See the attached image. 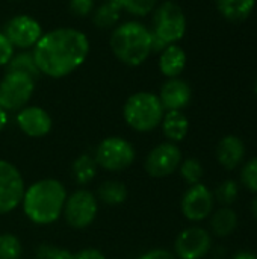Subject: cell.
<instances>
[{
  "label": "cell",
  "mask_w": 257,
  "mask_h": 259,
  "mask_svg": "<svg viewBox=\"0 0 257 259\" xmlns=\"http://www.w3.org/2000/svg\"><path fill=\"white\" fill-rule=\"evenodd\" d=\"M3 33L9 39V42L14 46V49L27 50V49L35 47V44L39 41L44 32L38 20H35L30 15L21 14V15L12 17L6 23Z\"/></svg>",
  "instance_id": "13"
},
{
  "label": "cell",
  "mask_w": 257,
  "mask_h": 259,
  "mask_svg": "<svg viewBox=\"0 0 257 259\" xmlns=\"http://www.w3.org/2000/svg\"><path fill=\"white\" fill-rule=\"evenodd\" d=\"M158 97L165 111H183L192 99V90L186 80L173 77L162 85Z\"/></svg>",
  "instance_id": "15"
},
{
  "label": "cell",
  "mask_w": 257,
  "mask_h": 259,
  "mask_svg": "<svg viewBox=\"0 0 257 259\" xmlns=\"http://www.w3.org/2000/svg\"><path fill=\"white\" fill-rule=\"evenodd\" d=\"M186 67V52L179 44H170L161 50L159 70L168 79L179 77Z\"/></svg>",
  "instance_id": "17"
},
{
  "label": "cell",
  "mask_w": 257,
  "mask_h": 259,
  "mask_svg": "<svg viewBox=\"0 0 257 259\" xmlns=\"http://www.w3.org/2000/svg\"><path fill=\"white\" fill-rule=\"evenodd\" d=\"M179 173H180L182 179L191 187V185L201 182L204 168L197 158H186V159H182V162L179 165Z\"/></svg>",
  "instance_id": "25"
},
{
  "label": "cell",
  "mask_w": 257,
  "mask_h": 259,
  "mask_svg": "<svg viewBox=\"0 0 257 259\" xmlns=\"http://www.w3.org/2000/svg\"><path fill=\"white\" fill-rule=\"evenodd\" d=\"M238 196H239V185H238V182H235L232 179L223 181L215 188V193H214L215 200L218 203H221L223 206H232L236 202Z\"/></svg>",
  "instance_id": "27"
},
{
  "label": "cell",
  "mask_w": 257,
  "mask_h": 259,
  "mask_svg": "<svg viewBox=\"0 0 257 259\" xmlns=\"http://www.w3.org/2000/svg\"><path fill=\"white\" fill-rule=\"evenodd\" d=\"M153 52H161L170 44H177L186 33V15L183 9L171 0L162 2L153 11Z\"/></svg>",
  "instance_id": "4"
},
{
  "label": "cell",
  "mask_w": 257,
  "mask_h": 259,
  "mask_svg": "<svg viewBox=\"0 0 257 259\" xmlns=\"http://www.w3.org/2000/svg\"><path fill=\"white\" fill-rule=\"evenodd\" d=\"M239 225L238 214L230 206H223L217 211H214L209 217V228L211 235L217 238H226L230 237Z\"/></svg>",
  "instance_id": "18"
},
{
  "label": "cell",
  "mask_w": 257,
  "mask_h": 259,
  "mask_svg": "<svg viewBox=\"0 0 257 259\" xmlns=\"http://www.w3.org/2000/svg\"><path fill=\"white\" fill-rule=\"evenodd\" d=\"M35 91V79L21 74L6 71L0 80V108L6 112L20 111L27 106Z\"/></svg>",
  "instance_id": "8"
},
{
  "label": "cell",
  "mask_w": 257,
  "mask_h": 259,
  "mask_svg": "<svg viewBox=\"0 0 257 259\" xmlns=\"http://www.w3.org/2000/svg\"><path fill=\"white\" fill-rule=\"evenodd\" d=\"M12 56H14V46L5 36V33L0 32V67H6Z\"/></svg>",
  "instance_id": "32"
},
{
  "label": "cell",
  "mask_w": 257,
  "mask_h": 259,
  "mask_svg": "<svg viewBox=\"0 0 257 259\" xmlns=\"http://www.w3.org/2000/svg\"><path fill=\"white\" fill-rule=\"evenodd\" d=\"M67 196L68 193L61 181L53 178L39 179L26 187L21 208L33 225H53L62 217Z\"/></svg>",
  "instance_id": "2"
},
{
  "label": "cell",
  "mask_w": 257,
  "mask_h": 259,
  "mask_svg": "<svg viewBox=\"0 0 257 259\" xmlns=\"http://www.w3.org/2000/svg\"><path fill=\"white\" fill-rule=\"evenodd\" d=\"M124 11H127L132 15L144 17L153 12L159 3V0H120Z\"/></svg>",
  "instance_id": "28"
},
{
  "label": "cell",
  "mask_w": 257,
  "mask_h": 259,
  "mask_svg": "<svg viewBox=\"0 0 257 259\" xmlns=\"http://www.w3.org/2000/svg\"><path fill=\"white\" fill-rule=\"evenodd\" d=\"M136 158V150L130 141L123 137H108L95 149L94 159L106 171L118 173L127 170Z\"/></svg>",
  "instance_id": "6"
},
{
  "label": "cell",
  "mask_w": 257,
  "mask_h": 259,
  "mask_svg": "<svg viewBox=\"0 0 257 259\" xmlns=\"http://www.w3.org/2000/svg\"><path fill=\"white\" fill-rule=\"evenodd\" d=\"M98 214V200L95 194L86 188H79L67 196L62 217L73 229L89 228Z\"/></svg>",
  "instance_id": "7"
},
{
  "label": "cell",
  "mask_w": 257,
  "mask_h": 259,
  "mask_svg": "<svg viewBox=\"0 0 257 259\" xmlns=\"http://www.w3.org/2000/svg\"><path fill=\"white\" fill-rule=\"evenodd\" d=\"M36 259H73V252L55 244H41L36 249Z\"/></svg>",
  "instance_id": "30"
},
{
  "label": "cell",
  "mask_w": 257,
  "mask_h": 259,
  "mask_svg": "<svg viewBox=\"0 0 257 259\" xmlns=\"http://www.w3.org/2000/svg\"><path fill=\"white\" fill-rule=\"evenodd\" d=\"M251 209H253V214H254V217H256L257 220V197L253 200V205H251Z\"/></svg>",
  "instance_id": "37"
},
{
  "label": "cell",
  "mask_w": 257,
  "mask_h": 259,
  "mask_svg": "<svg viewBox=\"0 0 257 259\" xmlns=\"http://www.w3.org/2000/svg\"><path fill=\"white\" fill-rule=\"evenodd\" d=\"M218 12L230 23H244L253 14L256 0H214Z\"/></svg>",
  "instance_id": "19"
},
{
  "label": "cell",
  "mask_w": 257,
  "mask_h": 259,
  "mask_svg": "<svg viewBox=\"0 0 257 259\" xmlns=\"http://www.w3.org/2000/svg\"><path fill=\"white\" fill-rule=\"evenodd\" d=\"M18 129L30 138H42L50 134L53 121L50 114L39 106H24L15 117Z\"/></svg>",
  "instance_id": "14"
},
{
  "label": "cell",
  "mask_w": 257,
  "mask_h": 259,
  "mask_svg": "<svg viewBox=\"0 0 257 259\" xmlns=\"http://www.w3.org/2000/svg\"><path fill=\"white\" fill-rule=\"evenodd\" d=\"M165 109L158 94L139 91L132 94L123 108V117L127 126L136 132H151L161 126Z\"/></svg>",
  "instance_id": "5"
},
{
  "label": "cell",
  "mask_w": 257,
  "mask_h": 259,
  "mask_svg": "<svg viewBox=\"0 0 257 259\" xmlns=\"http://www.w3.org/2000/svg\"><path fill=\"white\" fill-rule=\"evenodd\" d=\"M212 247V235L201 226L183 229L174 241V255L177 259H203Z\"/></svg>",
  "instance_id": "12"
},
{
  "label": "cell",
  "mask_w": 257,
  "mask_h": 259,
  "mask_svg": "<svg viewBox=\"0 0 257 259\" xmlns=\"http://www.w3.org/2000/svg\"><path fill=\"white\" fill-rule=\"evenodd\" d=\"M121 11L123 6L120 0H103V3L97 9H94V24L100 29H111L120 21Z\"/></svg>",
  "instance_id": "22"
},
{
  "label": "cell",
  "mask_w": 257,
  "mask_h": 259,
  "mask_svg": "<svg viewBox=\"0 0 257 259\" xmlns=\"http://www.w3.org/2000/svg\"><path fill=\"white\" fill-rule=\"evenodd\" d=\"M182 159L180 147L176 143L165 141L155 146L148 152L144 161V170L150 178L164 179L179 170Z\"/></svg>",
  "instance_id": "10"
},
{
  "label": "cell",
  "mask_w": 257,
  "mask_h": 259,
  "mask_svg": "<svg viewBox=\"0 0 257 259\" xmlns=\"http://www.w3.org/2000/svg\"><path fill=\"white\" fill-rule=\"evenodd\" d=\"M70 11L77 17H86L94 11V0H70Z\"/></svg>",
  "instance_id": "31"
},
{
  "label": "cell",
  "mask_w": 257,
  "mask_h": 259,
  "mask_svg": "<svg viewBox=\"0 0 257 259\" xmlns=\"http://www.w3.org/2000/svg\"><path fill=\"white\" fill-rule=\"evenodd\" d=\"M138 259H177L176 255L167 249H151L148 252H145L144 255H141Z\"/></svg>",
  "instance_id": "34"
},
{
  "label": "cell",
  "mask_w": 257,
  "mask_h": 259,
  "mask_svg": "<svg viewBox=\"0 0 257 259\" xmlns=\"http://www.w3.org/2000/svg\"><path fill=\"white\" fill-rule=\"evenodd\" d=\"M241 182L247 190L257 194V156L244 164L241 170Z\"/></svg>",
  "instance_id": "29"
},
{
  "label": "cell",
  "mask_w": 257,
  "mask_h": 259,
  "mask_svg": "<svg viewBox=\"0 0 257 259\" xmlns=\"http://www.w3.org/2000/svg\"><path fill=\"white\" fill-rule=\"evenodd\" d=\"M6 124H8V112L3 108H0V132L6 127Z\"/></svg>",
  "instance_id": "35"
},
{
  "label": "cell",
  "mask_w": 257,
  "mask_h": 259,
  "mask_svg": "<svg viewBox=\"0 0 257 259\" xmlns=\"http://www.w3.org/2000/svg\"><path fill=\"white\" fill-rule=\"evenodd\" d=\"M89 41L82 30L58 27L42 33L32 49L41 74L61 79L76 71L88 58Z\"/></svg>",
  "instance_id": "1"
},
{
  "label": "cell",
  "mask_w": 257,
  "mask_h": 259,
  "mask_svg": "<svg viewBox=\"0 0 257 259\" xmlns=\"http://www.w3.org/2000/svg\"><path fill=\"white\" fill-rule=\"evenodd\" d=\"M215 206L214 193L204 184H195L188 187L180 200V211L189 222L198 223L211 217Z\"/></svg>",
  "instance_id": "11"
},
{
  "label": "cell",
  "mask_w": 257,
  "mask_h": 259,
  "mask_svg": "<svg viewBox=\"0 0 257 259\" xmlns=\"http://www.w3.org/2000/svg\"><path fill=\"white\" fill-rule=\"evenodd\" d=\"M97 170L98 165L94 159L92 155L83 153L80 156H77L71 165V175L73 179L77 185L85 187L88 184H91L94 181V178L97 176Z\"/></svg>",
  "instance_id": "23"
},
{
  "label": "cell",
  "mask_w": 257,
  "mask_h": 259,
  "mask_svg": "<svg viewBox=\"0 0 257 259\" xmlns=\"http://www.w3.org/2000/svg\"><path fill=\"white\" fill-rule=\"evenodd\" d=\"M95 197L98 202H101L108 206H118L127 200L129 191H127V187L124 182L109 179V181H105L100 184V187L97 188Z\"/></svg>",
  "instance_id": "21"
},
{
  "label": "cell",
  "mask_w": 257,
  "mask_h": 259,
  "mask_svg": "<svg viewBox=\"0 0 257 259\" xmlns=\"http://www.w3.org/2000/svg\"><path fill=\"white\" fill-rule=\"evenodd\" d=\"M215 156L223 168L236 170L245 159V144L238 135H226L218 141Z\"/></svg>",
  "instance_id": "16"
},
{
  "label": "cell",
  "mask_w": 257,
  "mask_h": 259,
  "mask_svg": "<svg viewBox=\"0 0 257 259\" xmlns=\"http://www.w3.org/2000/svg\"><path fill=\"white\" fill-rule=\"evenodd\" d=\"M6 71H12V73H21V74H26L32 79L36 80V77L41 74L38 67H36V62L33 59V55L32 52H20V53H14V56L11 58V61L8 62L6 65Z\"/></svg>",
  "instance_id": "24"
},
{
  "label": "cell",
  "mask_w": 257,
  "mask_h": 259,
  "mask_svg": "<svg viewBox=\"0 0 257 259\" xmlns=\"http://www.w3.org/2000/svg\"><path fill=\"white\" fill-rule=\"evenodd\" d=\"M23 244L20 238L11 232L0 234V259H21Z\"/></svg>",
  "instance_id": "26"
},
{
  "label": "cell",
  "mask_w": 257,
  "mask_h": 259,
  "mask_svg": "<svg viewBox=\"0 0 257 259\" xmlns=\"http://www.w3.org/2000/svg\"><path fill=\"white\" fill-rule=\"evenodd\" d=\"M73 259H106L105 253L95 247H85L73 253Z\"/></svg>",
  "instance_id": "33"
},
{
  "label": "cell",
  "mask_w": 257,
  "mask_h": 259,
  "mask_svg": "<svg viewBox=\"0 0 257 259\" xmlns=\"http://www.w3.org/2000/svg\"><path fill=\"white\" fill-rule=\"evenodd\" d=\"M26 184L21 171L9 161L0 159V215L12 212L21 205Z\"/></svg>",
  "instance_id": "9"
},
{
  "label": "cell",
  "mask_w": 257,
  "mask_h": 259,
  "mask_svg": "<svg viewBox=\"0 0 257 259\" xmlns=\"http://www.w3.org/2000/svg\"><path fill=\"white\" fill-rule=\"evenodd\" d=\"M111 50L118 61L129 67H138L153 52L151 30L139 21L118 24L111 35Z\"/></svg>",
  "instance_id": "3"
},
{
  "label": "cell",
  "mask_w": 257,
  "mask_h": 259,
  "mask_svg": "<svg viewBox=\"0 0 257 259\" xmlns=\"http://www.w3.org/2000/svg\"><path fill=\"white\" fill-rule=\"evenodd\" d=\"M254 91H256V94H257V80H256V85H254Z\"/></svg>",
  "instance_id": "38"
},
{
  "label": "cell",
  "mask_w": 257,
  "mask_h": 259,
  "mask_svg": "<svg viewBox=\"0 0 257 259\" xmlns=\"http://www.w3.org/2000/svg\"><path fill=\"white\" fill-rule=\"evenodd\" d=\"M162 132L170 143H180L189 132V120L183 111H165L162 118Z\"/></svg>",
  "instance_id": "20"
},
{
  "label": "cell",
  "mask_w": 257,
  "mask_h": 259,
  "mask_svg": "<svg viewBox=\"0 0 257 259\" xmlns=\"http://www.w3.org/2000/svg\"><path fill=\"white\" fill-rule=\"evenodd\" d=\"M233 259H257V255L253 252H239L233 256Z\"/></svg>",
  "instance_id": "36"
}]
</instances>
